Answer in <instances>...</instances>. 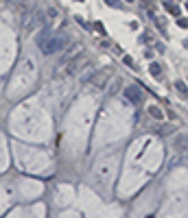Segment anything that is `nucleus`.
Here are the masks:
<instances>
[{
	"label": "nucleus",
	"mask_w": 188,
	"mask_h": 218,
	"mask_svg": "<svg viewBox=\"0 0 188 218\" xmlns=\"http://www.w3.org/2000/svg\"><path fill=\"white\" fill-rule=\"evenodd\" d=\"M127 2H134V0H127Z\"/></svg>",
	"instance_id": "18"
},
{
	"label": "nucleus",
	"mask_w": 188,
	"mask_h": 218,
	"mask_svg": "<svg viewBox=\"0 0 188 218\" xmlns=\"http://www.w3.org/2000/svg\"><path fill=\"white\" fill-rule=\"evenodd\" d=\"M151 74H153V77H160V74H162V68H160L158 63H153V66H151Z\"/></svg>",
	"instance_id": "10"
},
{
	"label": "nucleus",
	"mask_w": 188,
	"mask_h": 218,
	"mask_svg": "<svg viewBox=\"0 0 188 218\" xmlns=\"http://www.w3.org/2000/svg\"><path fill=\"white\" fill-rule=\"evenodd\" d=\"M86 66H90V57H88L86 52H81V55H77L72 61H68L66 66L57 68V70H55V77H57V79H66V77L79 74V72H81Z\"/></svg>",
	"instance_id": "2"
},
{
	"label": "nucleus",
	"mask_w": 188,
	"mask_h": 218,
	"mask_svg": "<svg viewBox=\"0 0 188 218\" xmlns=\"http://www.w3.org/2000/svg\"><path fill=\"white\" fill-rule=\"evenodd\" d=\"M149 114H151L153 118H158V120H162V118H164L162 109H160V107H155V105H153V107H149Z\"/></svg>",
	"instance_id": "8"
},
{
	"label": "nucleus",
	"mask_w": 188,
	"mask_h": 218,
	"mask_svg": "<svg viewBox=\"0 0 188 218\" xmlns=\"http://www.w3.org/2000/svg\"><path fill=\"white\" fill-rule=\"evenodd\" d=\"M186 159H188V151H186Z\"/></svg>",
	"instance_id": "17"
},
{
	"label": "nucleus",
	"mask_w": 188,
	"mask_h": 218,
	"mask_svg": "<svg viewBox=\"0 0 188 218\" xmlns=\"http://www.w3.org/2000/svg\"><path fill=\"white\" fill-rule=\"evenodd\" d=\"M123 61H125L127 66H134V59H131V57H123Z\"/></svg>",
	"instance_id": "16"
},
{
	"label": "nucleus",
	"mask_w": 188,
	"mask_h": 218,
	"mask_svg": "<svg viewBox=\"0 0 188 218\" xmlns=\"http://www.w3.org/2000/svg\"><path fill=\"white\" fill-rule=\"evenodd\" d=\"M177 24H180L182 29H186L188 26V18H177Z\"/></svg>",
	"instance_id": "13"
},
{
	"label": "nucleus",
	"mask_w": 188,
	"mask_h": 218,
	"mask_svg": "<svg viewBox=\"0 0 188 218\" xmlns=\"http://www.w3.org/2000/svg\"><path fill=\"white\" fill-rule=\"evenodd\" d=\"M112 77V68H103V70H92L90 74L83 77V83H90L92 87H105V83Z\"/></svg>",
	"instance_id": "3"
},
{
	"label": "nucleus",
	"mask_w": 188,
	"mask_h": 218,
	"mask_svg": "<svg viewBox=\"0 0 188 218\" xmlns=\"http://www.w3.org/2000/svg\"><path fill=\"white\" fill-rule=\"evenodd\" d=\"M35 42H37L40 48H42L44 55H57V52H61L64 48H68L70 35H68L66 31H53L50 26H46V29L37 31Z\"/></svg>",
	"instance_id": "1"
},
{
	"label": "nucleus",
	"mask_w": 188,
	"mask_h": 218,
	"mask_svg": "<svg viewBox=\"0 0 188 218\" xmlns=\"http://www.w3.org/2000/svg\"><path fill=\"white\" fill-rule=\"evenodd\" d=\"M118 89H120V81H114V85L109 87V94H116Z\"/></svg>",
	"instance_id": "12"
},
{
	"label": "nucleus",
	"mask_w": 188,
	"mask_h": 218,
	"mask_svg": "<svg viewBox=\"0 0 188 218\" xmlns=\"http://www.w3.org/2000/svg\"><path fill=\"white\" fill-rule=\"evenodd\" d=\"M125 98L129 100V103H134V105H138L142 100V92L138 85H127L125 87Z\"/></svg>",
	"instance_id": "5"
},
{
	"label": "nucleus",
	"mask_w": 188,
	"mask_h": 218,
	"mask_svg": "<svg viewBox=\"0 0 188 218\" xmlns=\"http://www.w3.org/2000/svg\"><path fill=\"white\" fill-rule=\"evenodd\" d=\"M164 9H166V11H171L173 15H180V7H177L175 2H171V0H166V2H164Z\"/></svg>",
	"instance_id": "7"
},
{
	"label": "nucleus",
	"mask_w": 188,
	"mask_h": 218,
	"mask_svg": "<svg viewBox=\"0 0 188 218\" xmlns=\"http://www.w3.org/2000/svg\"><path fill=\"white\" fill-rule=\"evenodd\" d=\"M94 29H96L98 33H105V31H103V24H101V22H96V24H94Z\"/></svg>",
	"instance_id": "15"
},
{
	"label": "nucleus",
	"mask_w": 188,
	"mask_h": 218,
	"mask_svg": "<svg viewBox=\"0 0 188 218\" xmlns=\"http://www.w3.org/2000/svg\"><path fill=\"white\" fill-rule=\"evenodd\" d=\"M175 87H177V89H180V92H182L184 96H186V94H188V87L184 85V81H177V83H175Z\"/></svg>",
	"instance_id": "11"
},
{
	"label": "nucleus",
	"mask_w": 188,
	"mask_h": 218,
	"mask_svg": "<svg viewBox=\"0 0 188 218\" xmlns=\"http://www.w3.org/2000/svg\"><path fill=\"white\" fill-rule=\"evenodd\" d=\"M173 131H175L173 125H162V127H158V133H160V135H164V133H173Z\"/></svg>",
	"instance_id": "9"
},
{
	"label": "nucleus",
	"mask_w": 188,
	"mask_h": 218,
	"mask_svg": "<svg viewBox=\"0 0 188 218\" xmlns=\"http://www.w3.org/2000/svg\"><path fill=\"white\" fill-rule=\"evenodd\" d=\"M81 52H83V46H81V44H75V46H72L70 50H66V52L61 55V59H59V63H57V68H61V66H66L68 61H72V59H75L77 55H81Z\"/></svg>",
	"instance_id": "4"
},
{
	"label": "nucleus",
	"mask_w": 188,
	"mask_h": 218,
	"mask_svg": "<svg viewBox=\"0 0 188 218\" xmlns=\"http://www.w3.org/2000/svg\"><path fill=\"white\" fill-rule=\"evenodd\" d=\"M109 7H120V0H105Z\"/></svg>",
	"instance_id": "14"
},
{
	"label": "nucleus",
	"mask_w": 188,
	"mask_h": 218,
	"mask_svg": "<svg viewBox=\"0 0 188 218\" xmlns=\"http://www.w3.org/2000/svg\"><path fill=\"white\" fill-rule=\"evenodd\" d=\"M173 148H175L177 153H184V155H186V151H188V133H184V135H177V137H175V142H173Z\"/></svg>",
	"instance_id": "6"
}]
</instances>
